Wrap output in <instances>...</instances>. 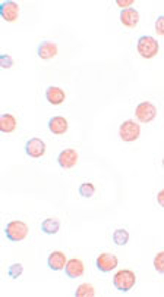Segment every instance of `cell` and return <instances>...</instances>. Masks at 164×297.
Instances as JSON below:
<instances>
[{"mask_svg":"<svg viewBox=\"0 0 164 297\" xmlns=\"http://www.w3.org/2000/svg\"><path fill=\"white\" fill-rule=\"evenodd\" d=\"M136 282V275L131 269H120L113 275V285L120 293H128L134 288Z\"/></svg>","mask_w":164,"mask_h":297,"instance_id":"1","label":"cell"},{"mask_svg":"<svg viewBox=\"0 0 164 297\" xmlns=\"http://www.w3.org/2000/svg\"><path fill=\"white\" fill-rule=\"evenodd\" d=\"M5 235L12 243L22 241L28 235V225L24 221H11L5 227Z\"/></svg>","mask_w":164,"mask_h":297,"instance_id":"2","label":"cell"},{"mask_svg":"<svg viewBox=\"0 0 164 297\" xmlns=\"http://www.w3.org/2000/svg\"><path fill=\"white\" fill-rule=\"evenodd\" d=\"M136 50H138V53L142 58L152 59L154 56H157V53L160 50V45H158V41L154 37H151V35H142V37L138 38Z\"/></svg>","mask_w":164,"mask_h":297,"instance_id":"3","label":"cell"},{"mask_svg":"<svg viewBox=\"0 0 164 297\" xmlns=\"http://www.w3.org/2000/svg\"><path fill=\"white\" fill-rule=\"evenodd\" d=\"M135 116L139 122L148 124L151 121L155 119L157 116V108L151 102H141L136 109H135Z\"/></svg>","mask_w":164,"mask_h":297,"instance_id":"4","label":"cell"},{"mask_svg":"<svg viewBox=\"0 0 164 297\" xmlns=\"http://www.w3.org/2000/svg\"><path fill=\"white\" fill-rule=\"evenodd\" d=\"M139 134H141V126L135 121H131V119L125 121L119 126V137L125 143H132V141L138 140Z\"/></svg>","mask_w":164,"mask_h":297,"instance_id":"5","label":"cell"},{"mask_svg":"<svg viewBox=\"0 0 164 297\" xmlns=\"http://www.w3.org/2000/svg\"><path fill=\"white\" fill-rule=\"evenodd\" d=\"M0 16L6 22H15L19 16V5L12 0H5L0 3Z\"/></svg>","mask_w":164,"mask_h":297,"instance_id":"6","label":"cell"},{"mask_svg":"<svg viewBox=\"0 0 164 297\" xmlns=\"http://www.w3.org/2000/svg\"><path fill=\"white\" fill-rule=\"evenodd\" d=\"M118 265H119V261H118V258H116L115 254H112V253H101V254H98V258L95 259V266L98 268L100 272H104V274L113 271Z\"/></svg>","mask_w":164,"mask_h":297,"instance_id":"7","label":"cell"},{"mask_svg":"<svg viewBox=\"0 0 164 297\" xmlns=\"http://www.w3.org/2000/svg\"><path fill=\"white\" fill-rule=\"evenodd\" d=\"M65 271V275L71 280H75V278H81L85 272V265L81 259H69L66 262V265L63 268Z\"/></svg>","mask_w":164,"mask_h":297,"instance_id":"8","label":"cell"},{"mask_svg":"<svg viewBox=\"0 0 164 297\" xmlns=\"http://www.w3.org/2000/svg\"><path fill=\"white\" fill-rule=\"evenodd\" d=\"M78 163V153L74 149H65L58 155V165L63 169H71Z\"/></svg>","mask_w":164,"mask_h":297,"instance_id":"9","label":"cell"},{"mask_svg":"<svg viewBox=\"0 0 164 297\" xmlns=\"http://www.w3.org/2000/svg\"><path fill=\"white\" fill-rule=\"evenodd\" d=\"M25 153L34 159L41 157L45 153V143L41 139H31L25 143Z\"/></svg>","mask_w":164,"mask_h":297,"instance_id":"10","label":"cell"},{"mask_svg":"<svg viewBox=\"0 0 164 297\" xmlns=\"http://www.w3.org/2000/svg\"><path fill=\"white\" fill-rule=\"evenodd\" d=\"M120 22L128 27V28H134L139 22V12L135 8H128V9H122L120 11Z\"/></svg>","mask_w":164,"mask_h":297,"instance_id":"11","label":"cell"},{"mask_svg":"<svg viewBox=\"0 0 164 297\" xmlns=\"http://www.w3.org/2000/svg\"><path fill=\"white\" fill-rule=\"evenodd\" d=\"M68 259H66V254L63 251L54 250L51 251L47 258V266L51 269V271H60L63 269L65 265H66Z\"/></svg>","mask_w":164,"mask_h":297,"instance_id":"12","label":"cell"},{"mask_svg":"<svg viewBox=\"0 0 164 297\" xmlns=\"http://www.w3.org/2000/svg\"><path fill=\"white\" fill-rule=\"evenodd\" d=\"M45 99H47V102L48 103H51V105H62L63 102H65V99H66V94L65 92L58 87V86H48L47 89H45Z\"/></svg>","mask_w":164,"mask_h":297,"instance_id":"13","label":"cell"},{"mask_svg":"<svg viewBox=\"0 0 164 297\" xmlns=\"http://www.w3.org/2000/svg\"><path fill=\"white\" fill-rule=\"evenodd\" d=\"M37 55L44 61H50L58 55V46L53 41H41L37 47Z\"/></svg>","mask_w":164,"mask_h":297,"instance_id":"14","label":"cell"},{"mask_svg":"<svg viewBox=\"0 0 164 297\" xmlns=\"http://www.w3.org/2000/svg\"><path fill=\"white\" fill-rule=\"evenodd\" d=\"M48 130L53 133V134H65L68 131V121L63 118V116H53L48 119Z\"/></svg>","mask_w":164,"mask_h":297,"instance_id":"15","label":"cell"},{"mask_svg":"<svg viewBox=\"0 0 164 297\" xmlns=\"http://www.w3.org/2000/svg\"><path fill=\"white\" fill-rule=\"evenodd\" d=\"M16 130V119L12 113H2L0 116V131L2 133H12Z\"/></svg>","mask_w":164,"mask_h":297,"instance_id":"16","label":"cell"},{"mask_svg":"<svg viewBox=\"0 0 164 297\" xmlns=\"http://www.w3.org/2000/svg\"><path fill=\"white\" fill-rule=\"evenodd\" d=\"M59 230H60L59 219L47 218L41 222V231H43L44 234L54 235L59 233Z\"/></svg>","mask_w":164,"mask_h":297,"instance_id":"17","label":"cell"},{"mask_svg":"<svg viewBox=\"0 0 164 297\" xmlns=\"http://www.w3.org/2000/svg\"><path fill=\"white\" fill-rule=\"evenodd\" d=\"M112 240L116 246H126L128 241H129V233L125 230V228H119L116 230L113 235H112Z\"/></svg>","mask_w":164,"mask_h":297,"instance_id":"18","label":"cell"},{"mask_svg":"<svg viewBox=\"0 0 164 297\" xmlns=\"http://www.w3.org/2000/svg\"><path fill=\"white\" fill-rule=\"evenodd\" d=\"M95 294L97 291L91 284H81L75 291V297H94Z\"/></svg>","mask_w":164,"mask_h":297,"instance_id":"19","label":"cell"},{"mask_svg":"<svg viewBox=\"0 0 164 297\" xmlns=\"http://www.w3.org/2000/svg\"><path fill=\"white\" fill-rule=\"evenodd\" d=\"M78 193H79V196H82L85 199H91L95 193V186L92 183H82L78 188Z\"/></svg>","mask_w":164,"mask_h":297,"instance_id":"20","label":"cell"},{"mask_svg":"<svg viewBox=\"0 0 164 297\" xmlns=\"http://www.w3.org/2000/svg\"><path fill=\"white\" fill-rule=\"evenodd\" d=\"M24 272V266L22 264H12V265L8 268V275L12 278V280H16L22 275Z\"/></svg>","mask_w":164,"mask_h":297,"instance_id":"21","label":"cell"},{"mask_svg":"<svg viewBox=\"0 0 164 297\" xmlns=\"http://www.w3.org/2000/svg\"><path fill=\"white\" fill-rule=\"evenodd\" d=\"M154 268L158 274L164 275V250L158 251L154 258Z\"/></svg>","mask_w":164,"mask_h":297,"instance_id":"22","label":"cell"},{"mask_svg":"<svg viewBox=\"0 0 164 297\" xmlns=\"http://www.w3.org/2000/svg\"><path fill=\"white\" fill-rule=\"evenodd\" d=\"M0 65L3 69H9L11 66H14V59L9 55H0Z\"/></svg>","mask_w":164,"mask_h":297,"instance_id":"23","label":"cell"},{"mask_svg":"<svg viewBox=\"0 0 164 297\" xmlns=\"http://www.w3.org/2000/svg\"><path fill=\"white\" fill-rule=\"evenodd\" d=\"M155 31L158 35H164V15H160L155 21Z\"/></svg>","mask_w":164,"mask_h":297,"instance_id":"24","label":"cell"},{"mask_svg":"<svg viewBox=\"0 0 164 297\" xmlns=\"http://www.w3.org/2000/svg\"><path fill=\"white\" fill-rule=\"evenodd\" d=\"M116 5H118L119 8L128 9V8H131V6L134 5V0H116Z\"/></svg>","mask_w":164,"mask_h":297,"instance_id":"25","label":"cell"},{"mask_svg":"<svg viewBox=\"0 0 164 297\" xmlns=\"http://www.w3.org/2000/svg\"><path fill=\"white\" fill-rule=\"evenodd\" d=\"M157 202H158V204H160L161 207H164V188L157 194Z\"/></svg>","mask_w":164,"mask_h":297,"instance_id":"26","label":"cell"},{"mask_svg":"<svg viewBox=\"0 0 164 297\" xmlns=\"http://www.w3.org/2000/svg\"><path fill=\"white\" fill-rule=\"evenodd\" d=\"M163 168H164V157H163Z\"/></svg>","mask_w":164,"mask_h":297,"instance_id":"27","label":"cell"}]
</instances>
